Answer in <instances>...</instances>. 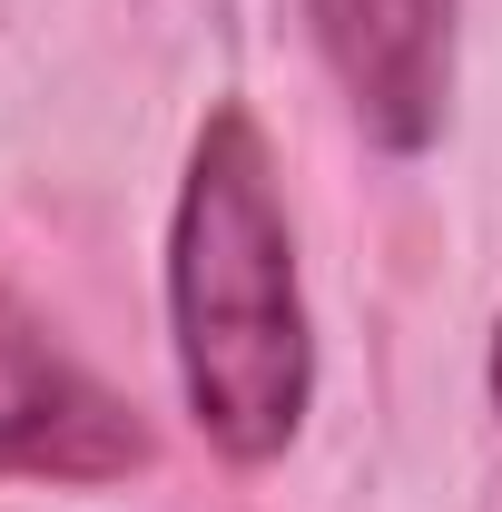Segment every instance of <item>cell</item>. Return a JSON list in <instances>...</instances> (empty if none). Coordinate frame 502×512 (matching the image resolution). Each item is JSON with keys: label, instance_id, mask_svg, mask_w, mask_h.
I'll list each match as a JSON object with an SVG mask.
<instances>
[{"label": "cell", "instance_id": "277c9868", "mask_svg": "<svg viewBox=\"0 0 502 512\" xmlns=\"http://www.w3.org/2000/svg\"><path fill=\"white\" fill-rule=\"evenodd\" d=\"M493 404H502V325H493Z\"/></svg>", "mask_w": 502, "mask_h": 512}, {"label": "cell", "instance_id": "3957f363", "mask_svg": "<svg viewBox=\"0 0 502 512\" xmlns=\"http://www.w3.org/2000/svg\"><path fill=\"white\" fill-rule=\"evenodd\" d=\"M315 60L335 69L355 128L414 158L453 109V0H306Z\"/></svg>", "mask_w": 502, "mask_h": 512}, {"label": "cell", "instance_id": "7a4b0ae2", "mask_svg": "<svg viewBox=\"0 0 502 512\" xmlns=\"http://www.w3.org/2000/svg\"><path fill=\"white\" fill-rule=\"evenodd\" d=\"M148 463V424L0 296V483H119Z\"/></svg>", "mask_w": 502, "mask_h": 512}, {"label": "cell", "instance_id": "6da1fadb", "mask_svg": "<svg viewBox=\"0 0 502 512\" xmlns=\"http://www.w3.org/2000/svg\"><path fill=\"white\" fill-rule=\"evenodd\" d=\"M168 345L197 434L227 463H276L315 404V325L276 148L247 109H207L168 217Z\"/></svg>", "mask_w": 502, "mask_h": 512}]
</instances>
